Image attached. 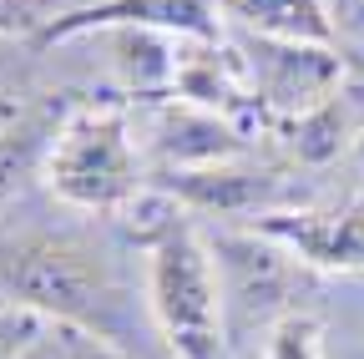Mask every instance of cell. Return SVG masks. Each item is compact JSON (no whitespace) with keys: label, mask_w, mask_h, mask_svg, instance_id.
<instances>
[{"label":"cell","mask_w":364,"mask_h":359,"mask_svg":"<svg viewBox=\"0 0 364 359\" xmlns=\"http://www.w3.org/2000/svg\"><path fill=\"white\" fill-rule=\"evenodd\" d=\"M0 294L41 314L46 324L91 334L122 354H136V309L117 268L76 233H16L0 238Z\"/></svg>","instance_id":"6da1fadb"},{"label":"cell","mask_w":364,"mask_h":359,"mask_svg":"<svg viewBox=\"0 0 364 359\" xmlns=\"http://www.w3.org/2000/svg\"><path fill=\"white\" fill-rule=\"evenodd\" d=\"M46 188L61 203L86 213H122L142 193V157L132 147L122 107H81L66 112L56 142L46 152Z\"/></svg>","instance_id":"7a4b0ae2"},{"label":"cell","mask_w":364,"mask_h":359,"mask_svg":"<svg viewBox=\"0 0 364 359\" xmlns=\"http://www.w3.org/2000/svg\"><path fill=\"white\" fill-rule=\"evenodd\" d=\"M147 299L172 359H223V284L188 218L147 248Z\"/></svg>","instance_id":"3957f363"},{"label":"cell","mask_w":364,"mask_h":359,"mask_svg":"<svg viewBox=\"0 0 364 359\" xmlns=\"http://www.w3.org/2000/svg\"><path fill=\"white\" fill-rule=\"evenodd\" d=\"M81 31H157V36H188V41H218L223 31V0H91L81 11L51 16L31 46H56Z\"/></svg>","instance_id":"277c9868"},{"label":"cell","mask_w":364,"mask_h":359,"mask_svg":"<svg viewBox=\"0 0 364 359\" xmlns=\"http://www.w3.org/2000/svg\"><path fill=\"white\" fill-rule=\"evenodd\" d=\"M253 233L299 253L314 268H344V274L364 268V203L334 213H258Z\"/></svg>","instance_id":"5b68a950"},{"label":"cell","mask_w":364,"mask_h":359,"mask_svg":"<svg viewBox=\"0 0 364 359\" xmlns=\"http://www.w3.org/2000/svg\"><path fill=\"white\" fill-rule=\"evenodd\" d=\"M253 66H258V97L273 107H318L329 102V86L339 76V56H329V46H304V41H273L258 36L253 46Z\"/></svg>","instance_id":"8992f818"},{"label":"cell","mask_w":364,"mask_h":359,"mask_svg":"<svg viewBox=\"0 0 364 359\" xmlns=\"http://www.w3.org/2000/svg\"><path fill=\"white\" fill-rule=\"evenodd\" d=\"M157 157L167 162V172H182V167H213V162H228L243 152V137L238 127L208 112V107H193V102H177L157 117V137H152Z\"/></svg>","instance_id":"52a82bcc"},{"label":"cell","mask_w":364,"mask_h":359,"mask_svg":"<svg viewBox=\"0 0 364 359\" xmlns=\"http://www.w3.org/2000/svg\"><path fill=\"white\" fill-rule=\"evenodd\" d=\"M162 188L188 203V208H208V213H253L279 193L273 177H258V172H238L228 162H213V167H182V172H167Z\"/></svg>","instance_id":"ba28073f"},{"label":"cell","mask_w":364,"mask_h":359,"mask_svg":"<svg viewBox=\"0 0 364 359\" xmlns=\"http://www.w3.org/2000/svg\"><path fill=\"white\" fill-rule=\"evenodd\" d=\"M223 11L273 41H304V46H329L334 41L324 0H223Z\"/></svg>","instance_id":"9c48e42d"},{"label":"cell","mask_w":364,"mask_h":359,"mask_svg":"<svg viewBox=\"0 0 364 359\" xmlns=\"http://www.w3.org/2000/svg\"><path fill=\"white\" fill-rule=\"evenodd\" d=\"M56 112H21L6 132H0V208L16 193H26V183L36 172H46V152L56 142Z\"/></svg>","instance_id":"30bf717a"},{"label":"cell","mask_w":364,"mask_h":359,"mask_svg":"<svg viewBox=\"0 0 364 359\" xmlns=\"http://www.w3.org/2000/svg\"><path fill=\"white\" fill-rule=\"evenodd\" d=\"M284 132H289V147H294L304 162H324V157H334L339 142H344V112H339L334 102H318V107L294 112V117L284 122Z\"/></svg>","instance_id":"8fae6325"},{"label":"cell","mask_w":364,"mask_h":359,"mask_svg":"<svg viewBox=\"0 0 364 359\" xmlns=\"http://www.w3.org/2000/svg\"><path fill=\"white\" fill-rule=\"evenodd\" d=\"M263 359H324V334H318V324L309 314H284L268 329Z\"/></svg>","instance_id":"7c38bea8"},{"label":"cell","mask_w":364,"mask_h":359,"mask_svg":"<svg viewBox=\"0 0 364 359\" xmlns=\"http://www.w3.org/2000/svg\"><path fill=\"white\" fill-rule=\"evenodd\" d=\"M41 329H46L41 314L21 309V304H0V359H26L36 349Z\"/></svg>","instance_id":"4fadbf2b"},{"label":"cell","mask_w":364,"mask_h":359,"mask_svg":"<svg viewBox=\"0 0 364 359\" xmlns=\"http://www.w3.org/2000/svg\"><path fill=\"white\" fill-rule=\"evenodd\" d=\"M61 349H66V359H136V354H122V349L91 339V334H76V329H61Z\"/></svg>","instance_id":"5bb4252c"},{"label":"cell","mask_w":364,"mask_h":359,"mask_svg":"<svg viewBox=\"0 0 364 359\" xmlns=\"http://www.w3.org/2000/svg\"><path fill=\"white\" fill-rule=\"evenodd\" d=\"M16 117H21V107H16V102H6V97H0V132H6V127H11Z\"/></svg>","instance_id":"9a60e30c"},{"label":"cell","mask_w":364,"mask_h":359,"mask_svg":"<svg viewBox=\"0 0 364 359\" xmlns=\"http://www.w3.org/2000/svg\"><path fill=\"white\" fill-rule=\"evenodd\" d=\"M359 162H364V137H359Z\"/></svg>","instance_id":"2e32d148"}]
</instances>
